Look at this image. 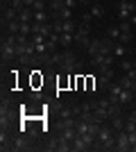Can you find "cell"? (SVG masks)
I'll return each instance as SVG.
<instances>
[{
    "label": "cell",
    "instance_id": "obj_1",
    "mask_svg": "<svg viewBox=\"0 0 136 152\" xmlns=\"http://www.w3.org/2000/svg\"><path fill=\"white\" fill-rule=\"evenodd\" d=\"M16 43H18V34H9V37L2 39V45H0V57H2V64L12 61L16 57Z\"/></svg>",
    "mask_w": 136,
    "mask_h": 152
},
{
    "label": "cell",
    "instance_id": "obj_2",
    "mask_svg": "<svg viewBox=\"0 0 136 152\" xmlns=\"http://www.w3.org/2000/svg\"><path fill=\"white\" fill-rule=\"evenodd\" d=\"M97 143L104 148V150H116V132L111 127H100L97 132Z\"/></svg>",
    "mask_w": 136,
    "mask_h": 152
},
{
    "label": "cell",
    "instance_id": "obj_3",
    "mask_svg": "<svg viewBox=\"0 0 136 152\" xmlns=\"http://www.w3.org/2000/svg\"><path fill=\"white\" fill-rule=\"evenodd\" d=\"M77 68H79V61H77V57H75V52H71L68 48H66L59 70H61V73H66V75H73V73H75Z\"/></svg>",
    "mask_w": 136,
    "mask_h": 152
},
{
    "label": "cell",
    "instance_id": "obj_4",
    "mask_svg": "<svg viewBox=\"0 0 136 152\" xmlns=\"http://www.w3.org/2000/svg\"><path fill=\"white\" fill-rule=\"evenodd\" d=\"M136 12V0H120L118 2V18L120 20H129Z\"/></svg>",
    "mask_w": 136,
    "mask_h": 152
},
{
    "label": "cell",
    "instance_id": "obj_5",
    "mask_svg": "<svg viewBox=\"0 0 136 152\" xmlns=\"http://www.w3.org/2000/svg\"><path fill=\"white\" fill-rule=\"evenodd\" d=\"M89 32H91V25H89V23H79V25H77V32H75V41H77L82 48H89V43H91Z\"/></svg>",
    "mask_w": 136,
    "mask_h": 152
},
{
    "label": "cell",
    "instance_id": "obj_6",
    "mask_svg": "<svg viewBox=\"0 0 136 152\" xmlns=\"http://www.w3.org/2000/svg\"><path fill=\"white\" fill-rule=\"evenodd\" d=\"M116 150H118V152H127V150H132V143H129V134H127V129H120V132H116Z\"/></svg>",
    "mask_w": 136,
    "mask_h": 152
},
{
    "label": "cell",
    "instance_id": "obj_7",
    "mask_svg": "<svg viewBox=\"0 0 136 152\" xmlns=\"http://www.w3.org/2000/svg\"><path fill=\"white\" fill-rule=\"evenodd\" d=\"M120 39H118V41H120V43H129L132 41V23L129 20H120Z\"/></svg>",
    "mask_w": 136,
    "mask_h": 152
},
{
    "label": "cell",
    "instance_id": "obj_8",
    "mask_svg": "<svg viewBox=\"0 0 136 152\" xmlns=\"http://www.w3.org/2000/svg\"><path fill=\"white\" fill-rule=\"evenodd\" d=\"M12 150H16V152H20V150H30V141H27V136H18V139H14Z\"/></svg>",
    "mask_w": 136,
    "mask_h": 152
},
{
    "label": "cell",
    "instance_id": "obj_9",
    "mask_svg": "<svg viewBox=\"0 0 136 152\" xmlns=\"http://www.w3.org/2000/svg\"><path fill=\"white\" fill-rule=\"evenodd\" d=\"M73 41H75V34H71V32H61L59 34V45L61 48H71Z\"/></svg>",
    "mask_w": 136,
    "mask_h": 152
},
{
    "label": "cell",
    "instance_id": "obj_10",
    "mask_svg": "<svg viewBox=\"0 0 136 152\" xmlns=\"http://www.w3.org/2000/svg\"><path fill=\"white\" fill-rule=\"evenodd\" d=\"M18 20L20 23H32L34 20V9L32 7H25L23 12H18Z\"/></svg>",
    "mask_w": 136,
    "mask_h": 152
},
{
    "label": "cell",
    "instance_id": "obj_11",
    "mask_svg": "<svg viewBox=\"0 0 136 152\" xmlns=\"http://www.w3.org/2000/svg\"><path fill=\"white\" fill-rule=\"evenodd\" d=\"M86 50H89L91 57H93V55H102V41H100V39H93V41L89 43V48H86Z\"/></svg>",
    "mask_w": 136,
    "mask_h": 152
},
{
    "label": "cell",
    "instance_id": "obj_12",
    "mask_svg": "<svg viewBox=\"0 0 136 152\" xmlns=\"http://www.w3.org/2000/svg\"><path fill=\"white\" fill-rule=\"evenodd\" d=\"M9 23V20H18V12H16V9H12V7H2V23Z\"/></svg>",
    "mask_w": 136,
    "mask_h": 152
},
{
    "label": "cell",
    "instance_id": "obj_13",
    "mask_svg": "<svg viewBox=\"0 0 136 152\" xmlns=\"http://www.w3.org/2000/svg\"><path fill=\"white\" fill-rule=\"evenodd\" d=\"M75 136H77V127H64L61 129V139H66V141H75Z\"/></svg>",
    "mask_w": 136,
    "mask_h": 152
},
{
    "label": "cell",
    "instance_id": "obj_14",
    "mask_svg": "<svg viewBox=\"0 0 136 152\" xmlns=\"http://www.w3.org/2000/svg\"><path fill=\"white\" fill-rule=\"evenodd\" d=\"M73 150L75 152H84V150H89V145H86V141L82 139V136H75V141H73Z\"/></svg>",
    "mask_w": 136,
    "mask_h": 152
},
{
    "label": "cell",
    "instance_id": "obj_15",
    "mask_svg": "<svg viewBox=\"0 0 136 152\" xmlns=\"http://www.w3.org/2000/svg\"><path fill=\"white\" fill-rule=\"evenodd\" d=\"M113 45H116L113 39H102V55H113Z\"/></svg>",
    "mask_w": 136,
    "mask_h": 152
},
{
    "label": "cell",
    "instance_id": "obj_16",
    "mask_svg": "<svg viewBox=\"0 0 136 152\" xmlns=\"http://www.w3.org/2000/svg\"><path fill=\"white\" fill-rule=\"evenodd\" d=\"M125 55H127V48H125V43H120V41H118V43L113 45V57L125 59Z\"/></svg>",
    "mask_w": 136,
    "mask_h": 152
},
{
    "label": "cell",
    "instance_id": "obj_17",
    "mask_svg": "<svg viewBox=\"0 0 136 152\" xmlns=\"http://www.w3.org/2000/svg\"><path fill=\"white\" fill-rule=\"evenodd\" d=\"M91 14H93V18H102L104 16V7L100 5V2H93V5H91Z\"/></svg>",
    "mask_w": 136,
    "mask_h": 152
},
{
    "label": "cell",
    "instance_id": "obj_18",
    "mask_svg": "<svg viewBox=\"0 0 136 152\" xmlns=\"http://www.w3.org/2000/svg\"><path fill=\"white\" fill-rule=\"evenodd\" d=\"M7 32L9 34H20V20H9L7 23Z\"/></svg>",
    "mask_w": 136,
    "mask_h": 152
},
{
    "label": "cell",
    "instance_id": "obj_19",
    "mask_svg": "<svg viewBox=\"0 0 136 152\" xmlns=\"http://www.w3.org/2000/svg\"><path fill=\"white\" fill-rule=\"evenodd\" d=\"M118 84H120L123 89H127V91H134V89H136V82H134V80H129L127 75H125V77H123V80H120Z\"/></svg>",
    "mask_w": 136,
    "mask_h": 152
},
{
    "label": "cell",
    "instance_id": "obj_20",
    "mask_svg": "<svg viewBox=\"0 0 136 152\" xmlns=\"http://www.w3.org/2000/svg\"><path fill=\"white\" fill-rule=\"evenodd\" d=\"M111 80H113V77H109V75H102V73H100L97 86H100V89H109V86H111Z\"/></svg>",
    "mask_w": 136,
    "mask_h": 152
},
{
    "label": "cell",
    "instance_id": "obj_21",
    "mask_svg": "<svg viewBox=\"0 0 136 152\" xmlns=\"http://www.w3.org/2000/svg\"><path fill=\"white\" fill-rule=\"evenodd\" d=\"M73 16V9H68V7H61V9H59V14H57V18H61V20H68Z\"/></svg>",
    "mask_w": 136,
    "mask_h": 152
},
{
    "label": "cell",
    "instance_id": "obj_22",
    "mask_svg": "<svg viewBox=\"0 0 136 152\" xmlns=\"http://www.w3.org/2000/svg\"><path fill=\"white\" fill-rule=\"evenodd\" d=\"M59 116L61 118H73L75 116V107H61L59 109Z\"/></svg>",
    "mask_w": 136,
    "mask_h": 152
},
{
    "label": "cell",
    "instance_id": "obj_23",
    "mask_svg": "<svg viewBox=\"0 0 136 152\" xmlns=\"http://www.w3.org/2000/svg\"><path fill=\"white\" fill-rule=\"evenodd\" d=\"M107 116H109V121L111 118H118V116H120V104H111V107L107 109Z\"/></svg>",
    "mask_w": 136,
    "mask_h": 152
},
{
    "label": "cell",
    "instance_id": "obj_24",
    "mask_svg": "<svg viewBox=\"0 0 136 152\" xmlns=\"http://www.w3.org/2000/svg\"><path fill=\"white\" fill-rule=\"evenodd\" d=\"M111 127H113V132H120V129H125L123 118H120V116H118V118H111Z\"/></svg>",
    "mask_w": 136,
    "mask_h": 152
},
{
    "label": "cell",
    "instance_id": "obj_25",
    "mask_svg": "<svg viewBox=\"0 0 136 152\" xmlns=\"http://www.w3.org/2000/svg\"><path fill=\"white\" fill-rule=\"evenodd\" d=\"M34 20L36 23H50V16L45 12H34Z\"/></svg>",
    "mask_w": 136,
    "mask_h": 152
},
{
    "label": "cell",
    "instance_id": "obj_26",
    "mask_svg": "<svg viewBox=\"0 0 136 152\" xmlns=\"http://www.w3.org/2000/svg\"><path fill=\"white\" fill-rule=\"evenodd\" d=\"M132 93H134V91H127V89L120 91V104H127V102H132Z\"/></svg>",
    "mask_w": 136,
    "mask_h": 152
},
{
    "label": "cell",
    "instance_id": "obj_27",
    "mask_svg": "<svg viewBox=\"0 0 136 152\" xmlns=\"http://www.w3.org/2000/svg\"><path fill=\"white\" fill-rule=\"evenodd\" d=\"M64 32H71V34H75L77 32V25H75V20H64Z\"/></svg>",
    "mask_w": 136,
    "mask_h": 152
},
{
    "label": "cell",
    "instance_id": "obj_28",
    "mask_svg": "<svg viewBox=\"0 0 136 152\" xmlns=\"http://www.w3.org/2000/svg\"><path fill=\"white\" fill-rule=\"evenodd\" d=\"M9 7L16 9V12H23L25 9V0H9Z\"/></svg>",
    "mask_w": 136,
    "mask_h": 152
},
{
    "label": "cell",
    "instance_id": "obj_29",
    "mask_svg": "<svg viewBox=\"0 0 136 152\" xmlns=\"http://www.w3.org/2000/svg\"><path fill=\"white\" fill-rule=\"evenodd\" d=\"M107 37H109V39H120V27H113V25H111L109 30H107Z\"/></svg>",
    "mask_w": 136,
    "mask_h": 152
},
{
    "label": "cell",
    "instance_id": "obj_30",
    "mask_svg": "<svg viewBox=\"0 0 136 152\" xmlns=\"http://www.w3.org/2000/svg\"><path fill=\"white\" fill-rule=\"evenodd\" d=\"M32 9L34 12H45V0H36V2L32 5Z\"/></svg>",
    "mask_w": 136,
    "mask_h": 152
},
{
    "label": "cell",
    "instance_id": "obj_31",
    "mask_svg": "<svg viewBox=\"0 0 136 152\" xmlns=\"http://www.w3.org/2000/svg\"><path fill=\"white\" fill-rule=\"evenodd\" d=\"M59 148V139H55V141H50V143H48V145H45V150H50V152H55Z\"/></svg>",
    "mask_w": 136,
    "mask_h": 152
},
{
    "label": "cell",
    "instance_id": "obj_32",
    "mask_svg": "<svg viewBox=\"0 0 136 152\" xmlns=\"http://www.w3.org/2000/svg\"><path fill=\"white\" fill-rule=\"evenodd\" d=\"M120 68L123 70H132L134 66H132V61H127V59H120Z\"/></svg>",
    "mask_w": 136,
    "mask_h": 152
},
{
    "label": "cell",
    "instance_id": "obj_33",
    "mask_svg": "<svg viewBox=\"0 0 136 152\" xmlns=\"http://www.w3.org/2000/svg\"><path fill=\"white\" fill-rule=\"evenodd\" d=\"M129 134V143H132V150H136V129L134 132H127Z\"/></svg>",
    "mask_w": 136,
    "mask_h": 152
},
{
    "label": "cell",
    "instance_id": "obj_34",
    "mask_svg": "<svg viewBox=\"0 0 136 152\" xmlns=\"http://www.w3.org/2000/svg\"><path fill=\"white\" fill-rule=\"evenodd\" d=\"M79 18H82V23H89V25H91V20H93V14H82V16H79Z\"/></svg>",
    "mask_w": 136,
    "mask_h": 152
},
{
    "label": "cell",
    "instance_id": "obj_35",
    "mask_svg": "<svg viewBox=\"0 0 136 152\" xmlns=\"http://www.w3.org/2000/svg\"><path fill=\"white\" fill-rule=\"evenodd\" d=\"M79 0H64V5L68 7V9H75V5H77Z\"/></svg>",
    "mask_w": 136,
    "mask_h": 152
},
{
    "label": "cell",
    "instance_id": "obj_36",
    "mask_svg": "<svg viewBox=\"0 0 136 152\" xmlns=\"http://www.w3.org/2000/svg\"><path fill=\"white\" fill-rule=\"evenodd\" d=\"M127 77H129V80H134V82H136V68L127 70Z\"/></svg>",
    "mask_w": 136,
    "mask_h": 152
},
{
    "label": "cell",
    "instance_id": "obj_37",
    "mask_svg": "<svg viewBox=\"0 0 136 152\" xmlns=\"http://www.w3.org/2000/svg\"><path fill=\"white\" fill-rule=\"evenodd\" d=\"M127 121H132V123H136V109H132V114H129V118Z\"/></svg>",
    "mask_w": 136,
    "mask_h": 152
},
{
    "label": "cell",
    "instance_id": "obj_38",
    "mask_svg": "<svg viewBox=\"0 0 136 152\" xmlns=\"http://www.w3.org/2000/svg\"><path fill=\"white\" fill-rule=\"evenodd\" d=\"M34 2H36V0H25V7H32Z\"/></svg>",
    "mask_w": 136,
    "mask_h": 152
},
{
    "label": "cell",
    "instance_id": "obj_39",
    "mask_svg": "<svg viewBox=\"0 0 136 152\" xmlns=\"http://www.w3.org/2000/svg\"><path fill=\"white\" fill-rule=\"evenodd\" d=\"M93 0H79V5H91Z\"/></svg>",
    "mask_w": 136,
    "mask_h": 152
},
{
    "label": "cell",
    "instance_id": "obj_40",
    "mask_svg": "<svg viewBox=\"0 0 136 152\" xmlns=\"http://www.w3.org/2000/svg\"><path fill=\"white\" fill-rule=\"evenodd\" d=\"M132 23H134V25H136V14H134V16H132Z\"/></svg>",
    "mask_w": 136,
    "mask_h": 152
},
{
    "label": "cell",
    "instance_id": "obj_41",
    "mask_svg": "<svg viewBox=\"0 0 136 152\" xmlns=\"http://www.w3.org/2000/svg\"><path fill=\"white\" fill-rule=\"evenodd\" d=\"M134 95H136V89H134Z\"/></svg>",
    "mask_w": 136,
    "mask_h": 152
},
{
    "label": "cell",
    "instance_id": "obj_42",
    "mask_svg": "<svg viewBox=\"0 0 136 152\" xmlns=\"http://www.w3.org/2000/svg\"><path fill=\"white\" fill-rule=\"evenodd\" d=\"M93 2H97V0H93Z\"/></svg>",
    "mask_w": 136,
    "mask_h": 152
},
{
    "label": "cell",
    "instance_id": "obj_43",
    "mask_svg": "<svg viewBox=\"0 0 136 152\" xmlns=\"http://www.w3.org/2000/svg\"><path fill=\"white\" fill-rule=\"evenodd\" d=\"M134 68H136V64H134Z\"/></svg>",
    "mask_w": 136,
    "mask_h": 152
}]
</instances>
